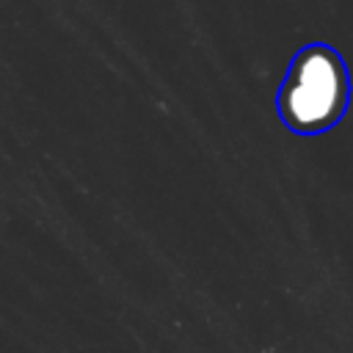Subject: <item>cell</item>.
<instances>
[{
    "instance_id": "cell-1",
    "label": "cell",
    "mask_w": 353,
    "mask_h": 353,
    "mask_svg": "<svg viewBox=\"0 0 353 353\" xmlns=\"http://www.w3.org/2000/svg\"><path fill=\"white\" fill-rule=\"evenodd\" d=\"M350 105V74L331 44H306L295 52L276 94L279 119L298 135L336 127Z\"/></svg>"
}]
</instances>
